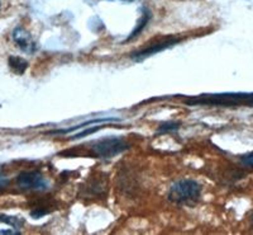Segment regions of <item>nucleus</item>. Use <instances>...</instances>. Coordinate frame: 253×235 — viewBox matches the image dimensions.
<instances>
[{
    "mask_svg": "<svg viewBox=\"0 0 253 235\" xmlns=\"http://www.w3.org/2000/svg\"><path fill=\"white\" fill-rule=\"evenodd\" d=\"M251 223H252V228H253V216H252V219H251Z\"/></svg>",
    "mask_w": 253,
    "mask_h": 235,
    "instance_id": "nucleus-15",
    "label": "nucleus"
},
{
    "mask_svg": "<svg viewBox=\"0 0 253 235\" xmlns=\"http://www.w3.org/2000/svg\"><path fill=\"white\" fill-rule=\"evenodd\" d=\"M13 38H14L15 44L20 47V50H23L27 54H33L37 50L35 41L32 38V36L27 32L26 29L18 27L13 33Z\"/></svg>",
    "mask_w": 253,
    "mask_h": 235,
    "instance_id": "nucleus-6",
    "label": "nucleus"
},
{
    "mask_svg": "<svg viewBox=\"0 0 253 235\" xmlns=\"http://www.w3.org/2000/svg\"><path fill=\"white\" fill-rule=\"evenodd\" d=\"M103 127H104L103 125L95 126V127H90V128H87V130H85V131H83V132H80V134L74 135V136H72L71 139L72 140H79V139H81V137H86V136H89V135H91V134H94V132H96V131L101 130V128H103Z\"/></svg>",
    "mask_w": 253,
    "mask_h": 235,
    "instance_id": "nucleus-12",
    "label": "nucleus"
},
{
    "mask_svg": "<svg viewBox=\"0 0 253 235\" xmlns=\"http://www.w3.org/2000/svg\"><path fill=\"white\" fill-rule=\"evenodd\" d=\"M129 148V142L122 137H105L92 144L91 154L99 159H112Z\"/></svg>",
    "mask_w": 253,
    "mask_h": 235,
    "instance_id": "nucleus-3",
    "label": "nucleus"
},
{
    "mask_svg": "<svg viewBox=\"0 0 253 235\" xmlns=\"http://www.w3.org/2000/svg\"><path fill=\"white\" fill-rule=\"evenodd\" d=\"M181 42V38L178 37H166L164 40L156 41L155 44H151L148 46L143 47V49L135 51V53L130 54V59L134 62H141V61L146 60V59L151 58V56L156 55L158 53H162L165 50H169L171 47L176 46Z\"/></svg>",
    "mask_w": 253,
    "mask_h": 235,
    "instance_id": "nucleus-4",
    "label": "nucleus"
},
{
    "mask_svg": "<svg viewBox=\"0 0 253 235\" xmlns=\"http://www.w3.org/2000/svg\"><path fill=\"white\" fill-rule=\"evenodd\" d=\"M121 1H126V3H132L134 0H121Z\"/></svg>",
    "mask_w": 253,
    "mask_h": 235,
    "instance_id": "nucleus-14",
    "label": "nucleus"
},
{
    "mask_svg": "<svg viewBox=\"0 0 253 235\" xmlns=\"http://www.w3.org/2000/svg\"><path fill=\"white\" fill-rule=\"evenodd\" d=\"M0 221H3V223L8 224V225H10V227L14 228V229H19V228L24 224V221L20 220V219L8 218V216H0Z\"/></svg>",
    "mask_w": 253,
    "mask_h": 235,
    "instance_id": "nucleus-11",
    "label": "nucleus"
},
{
    "mask_svg": "<svg viewBox=\"0 0 253 235\" xmlns=\"http://www.w3.org/2000/svg\"><path fill=\"white\" fill-rule=\"evenodd\" d=\"M202 195V186L194 179H181L175 182L169 191V200L177 205H193Z\"/></svg>",
    "mask_w": 253,
    "mask_h": 235,
    "instance_id": "nucleus-2",
    "label": "nucleus"
},
{
    "mask_svg": "<svg viewBox=\"0 0 253 235\" xmlns=\"http://www.w3.org/2000/svg\"><path fill=\"white\" fill-rule=\"evenodd\" d=\"M9 66L10 69L17 74H23L26 71V69L28 67V62H27L24 59L18 58V56H10L9 58Z\"/></svg>",
    "mask_w": 253,
    "mask_h": 235,
    "instance_id": "nucleus-9",
    "label": "nucleus"
},
{
    "mask_svg": "<svg viewBox=\"0 0 253 235\" xmlns=\"http://www.w3.org/2000/svg\"><path fill=\"white\" fill-rule=\"evenodd\" d=\"M181 123L180 122H175V121H167L165 123H161V125L158 126L157 132L158 134H167V132H175L180 128Z\"/></svg>",
    "mask_w": 253,
    "mask_h": 235,
    "instance_id": "nucleus-10",
    "label": "nucleus"
},
{
    "mask_svg": "<svg viewBox=\"0 0 253 235\" xmlns=\"http://www.w3.org/2000/svg\"><path fill=\"white\" fill-rule=\"evenodd\" d=\"M241 160L245 166L250 167V168H253V153H250V154L245 155Z\"/></svg>",
    "mask_w": 253,
    "mask_h": 235,
    "instance_id": "nucleus-13",
    "label": "nucleus"
},
{
    "mask_svg": "<svg viewBox=\"0 0 253 235\" xmlns=\"http://www.w3.org/2000/svg\"><path fill=\"white\" fill-rule=\"evenodd\" d=\"M187 106H205V107H253V93L246 92H228V93L203 94L185 99Z\"/></svg>",
    "mask_w": 253,
    "mask_h": 235,
    "instance_id": "nucleus-1",
    "label": "nucleus"
},
{
    "mask_svg": "<svg viewBox=\"0 0 253 235\" xmlns=\"http://www.w3.org/2000/svg\"><path fill=\"white\" fill-rule=\"evenodd\" d=\"M19 188L29 189V191H44L48 187L46 178L40 172H24L20 173L17 178Z\"/></svg>",
    "mask_w": 253,
    "mask_h": 235,
    "instance_id": "nucleus-5",
    "label": "nucleus"
},
{
    "mask_svg": "<svg viewBox=\"0 0 253 235\" xmlns=\"http://www.w3.org/2000/svg\"><path fill=\"white\" fill-rule=\"evenodd\" d=\"M115 121H119V118H114V117H105V118H95V119H90V121L87 122H83V123H80V125L78 126H72V127H69V128H65V130H55V131H51L49 134H63L66 135L69 134V132H72V131H76L79 130V128H83V127H86V126L89 125H95V123H105V122H115Z\"/></svg>",
    "mask_w": 253,
    "mask_h": 235,
    "instance_id": "nucleus-7",
    "label": "nucleus"
},
{
    "mask_svg": "<svg viewBox=\"0 0 253 235\" xmlns=\"http://www.w3.org/2000/svg\"><path fill=\"white\" fill-rule=\"evenodd\" d=\"M151 15H152V14H151L150 10H148V9H147V8H144L143 9V14H142L141 19L138 20V23H137L135 28L133 29V32L130 33L129 37L126 38V42H129L130 40H133V38L137 37V36H138L139 33H142V31H143V29L146 28V26H147V24H148V22H150Z\"/></svg>",
    "mask_w": 253,
    "mask_h": 235,
    "instance_id": "nucleus-8",
    "label": "nucleus"
}]
</instances>
